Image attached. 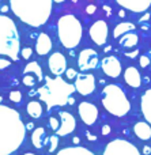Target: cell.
Listing matches in <instances>:
<instances>
[{
    "label": "cell",
    "mask_w": 151,
    "mask_h": 155,
    "mask_svg": "<svg viewBox=\"0 0 151 155\" xmlns=\"http://www.w3.org/2000/svg\"><path fill=\"white\" fill-rule=\"evenodd\" d=\"M26 136V125L19 113L0 104V155H11L22 146Z\"/></svg>",
    "instance_id": "cell-1"
},
{
    "label": "cell",
    "mask_w": 151,
    "mask_h": 155,
    "mask_svg": "<svg viewBox=\"0 0 151 155\" xmlns=\"http://www.w3.org/2000/svg\"><path fill=\"white\" fill-rule=\"evenodd\" d=\"M53 0H10L14 15L31 27H40L48 22L52 14Z\"/></svg>",
    "instance_id": "cell-2"
},
{
    "label": "cell",
    "mask_w": 151,
    "mask_h": 155,
    "mask_svg": "<svg viewBox=\"0 0 151 155\" xmlns=\"http://www.w3.org/2000/svg\"><path fill=\"white\" fill-rule=\"evenodd\" d=\"M75 91V86L67 83L60 76L45 78V83L38 88V95L46 107L52 109L56 106H64L68 104V99Z\"/></svg>",
    "instance_id": "cell-3"
},
{
    "label": "cell",
    "mask_w": 151,
    "mask_h": 155,
    "mask_svg": "<svg viewBox=\"0 0 151 155\" xmlns=\"http://www.w3.org/2000/svg\"><path fill=\"white\" fill-rule=\"evenodd\" d=\"M21 53V38L18 27L11 18L0 14V57L18 60Z\"/></svg>",
    "instance_id": "cell-4"
},
{
    "label": "cell",
    "mask_w": 151,
    "mask_h": 155,
    "mask_svg": "<svg viewBox=\"0 0 151 155\" xmlns=\"http://www.w3.org/2000/svg\"><path fill=\"white\" fill-rule=\"evenodd\" d=\"M57 35L64 48H76L80 44L82 35H83L80 21L71 14L63 15L57 22Z\"/></svg>",
    "instance_id": "cell-5"
},
{
    "label": "cell",
    "mask_w": 151,
    "mask_h": 155,
    "mask_svg": "<svg viewBox=\"0 0 151 155\" xmlns=\"http://www.w3.org/2000/svg\"><path fill=\"white\" fill-rule=\"evenodd\" d=\"M102 105L106 112L116 117H124L131 110V104L124 90L117 84H108L103 87Z\"/></svg>",
    "instance_id": "cell-6"
},
{
    "label": "cell",
    "mask_w": 151,
    "mask_h": 155,
    "mask_svg": "<svg viewBox=\"0 0 151 155\" xmlns=\"http://www.w3.org/2000/svg\"><path fill=\"white\" fill-rule=\"evenodd\" d=\"M102 155H140V151L131 142L116 139L106 146Z\"/></svg>",
    "instance_id": "cell-7"
},
{
    "label": "cell",
    "mask_w": 151,
    "mask_h": 155,
    "mask_svg": "<svg viewBox=\"0 0 151 155\" xmlns=\"http://www.w3.org/2000/svg\"><path fill=\"white\" fill-rule=\"evenodd\" d=\"M100 64V57L98 53L94 49L86 48L83 51H80L78 56V67L80 71H91L95 70Z\"/></svg>",
    "instance_id": "cell-8"
},
{
    "label": "cell",
    "mask_w": 151,
    "mask_h": 155,
    "mask_svg": "<svg viewBox=\"0 0 151 155\" xmlns=\"http://www.w3.org/2000/svg\"><path fill=\"white\" fill-rule=\"evenodd\" d=\"M90 38L94 44L97 45H103L108 41V35H109V26L103 19H98L94 23L90 26L89 30Z\"/></svg>",
    "instance_id": "cell-9"
},
{
    "label": "cell",
    "mask_w": 151,
    "mask_h": 155,
    "mask_svg": "<svg viewBox=\"0 0 151 155\" xmlns=\"http://www.w3.org/2000/svg\"><path fill=\"white\" fill-rule=\"evenodd\" d=\"M74 86L80 95H90L95 90V78L91 74H78Z\"/></svg>",
    "instance_id": "cell-10"
},
{
    "label": "cell",
    "mask_w": 151,
    "mask_h": 155,
    "mask_svg": "<svg viewBox=\"0 0 151 155\" xmlns=\"http://www.w3.org/2000/svg\"><path fill=\"white\" fill-rule=\"evenodd\" d=\"M101 68H102L103 74L108 75L109 78H119L121 75V61L117 59L116 56H106L101 60Z\"/></svg>",
    "instance_id": "cell-11"
},
{
    "label": "cell",
    "mask_w": 151,
    "mask_h": 155,
    "mask_svg": "<svg viewBox=\"0 0 151 155\" xmlns=\"http://www.w3.org/2000/svg\"><path fill=\"white\" fill-rule=\"evenodd\" d=\"M78 113L86 125H93L98 120V109L91 102H80L78 106Z\"/></svg>",
    "instance_id": "cell-12"
},
{
    "label": "cell",
    "mask_w": 151,
    "mask_h": 155,
    "mask_svg": "<svg viewBox=\"0 0 151 155\" xmlns=\"http://www.w3.org/2000/svg\"><path fill=\"white\" fill-rule=\"evenodd\" d=\"M60 117V128L57 129L56 135L57 136H67V135L72 134L76 128V120L70 112H59Z\"/></svg>",
    "instance_id": "cell-13"
},
{
    "label": "cell",
    "mask_w": 151,
    "mask_h": 155,
    "mask_svg": "<svg viewBox=\"0 0 151 155\" xmlns=\"http://www.w3.org/2000/svg\"><path fill=\"white\" fill-rule=\"evenodd\" d=\"M48 67L49 71L54 76H60L63 74H65V71H67V59H65V56L63 53L54 52L48 59Z\"/></svg>",
    "instance_id": "cell-14"
},
{
    "label": "cell",
    "mask_w": 151,
    "mask_h": 155,
    "mask_svg": "<svg viewBox=\"0 0 151 155\" xmlns=\"http://www.w3.org/2000/svg\"><path fill=\"white\" fill-rule=\"evenodd\" d=\"M117 4L132 12H146L151 5V0H116Z\"/></svg>",
    "instance_id": "cell-15"
},
{
    "label": "cell",
    "mask_w": 151,
    "mask_h": 155,
    "mask_svg": "<svg viewBox=\"0 0 151 155\" xmlns=\"http://www.w3.org/2000/svg\"><path fill=\"white\" fill-rule=\"evenodd\" d=\"M52 49V40L46 33H40L37 37V42H35V52L40 56H45L51 52Z\"/></svg>",
    "instance_id": "cell-16"
},
{
    "label": "cell",
    "mask_w": 151,
    "mask_h": 155,
    "mask_svg": "<svg viewBox=\"0 0 151 155\" xmlns=\"http://www.w3.org/2000/svg\"><path fill=\"white\" fill-rule=\"evenodd\" d=\"M124 80L128 86L133 88H139L142 86V75L135 67H128L124 71Z\"/></svg>",
    "instance_id": "cell-17"
},
{
    "label": "cell",
    "mask_w": 151,
    "mask_h": 155,
    "mask_svg": "<svg viewBox=\"0 0 151 155\" xmlns=\"http://www.w3.org/2000/svg\"><path fill=\"white\" fill-rule=\"evenodd\" d=\"M140 107L144 118L149 121V124L151 125V88L143 93V95L140 98Z\"/></svg>",
    "instance_id": "cell-18"
},
{
    "label": "cell",
    "mask_w": 151,
    "mask_h": 155,
    "mask_svg": "<svg viewBox=\"0 0 151 155\" xmlns=\"http://www.w3.org/2000/svg\"><path fill=\"white\" fill-rule=\"evenodd\" d=\"M133 132L140 140H149L151 139V127L150 124L144 123V121H139L133 127Z\"/></svg>",
    "instance_id": "cell-19"
},
{
    "label": "cell",
    "mask_w": 151,
    "mask_h": 155,
    "mask_svg": "<svg viewBox=\"0 0 151 155\" xmlns=\"http://www.w3.org/2000/svg\"><path fill=\"white\" fill-rule=\"evenodd\" d=\"M138 42H139V37H138V34H136V33H133V31L127 33V34H124L123 37L119 38L120 46L127 48V49L135 48V46L138 45Z\"/></svg>",
    "instance_id": "cell-20"
},
{
    "label": "cell",
    "mask_w": 151,
    "mask_h": 155,
    "mask_svg": "<svg viewBox=\"0 0 151 155\" xmlns=\"http://www.w3.org/2000/svg\"><path fill=\"white\" fill-rule=\"evenodd\" d=\"M46 140H48V139H46V132H45V129H44L42 127L35 128L34 131H33L31 142H33V146H34L35 148H42Z\"/></svg>",
    "instance_id": "cell-21"
},
{
    "label": "cell",
    "mask_w": 151,
    "mask_h": 155,
    "mask_svg": "<svg viewBox=\"0 0 151 155\" xmlns=\"http://www.w3.org/2000/svg\"><path fill=\"white\" fill-rule=\"evenodd\" d=\"M135 30V25L131 23V22H121V23H119L116 27H114L113 30V37L114 38H120L123 37L124 34H127V33H131Z\"/></svg>",
    "instance_id": "cell-22"
},
{
    "label": "cell",
    "mask_w": 151,
    "mask_h": 155,
    "mask_svg": "<svg viewBox=\"0 0 151 155\" xmlns=\"http://www.w3.org/2000/svg\"><path fill=\"white\" fill-rule=\"evenodd\" d=\"M26 110H27L30 117H33V118H40L44 113L42 105H41V102H38V101H30L26 106Z\"/></svg>",
    "instance_id": "cell-23"
},
{
    "label": "cell",
    "mask_w": 151,
    "mask_h": 155,
    "mask_svg": "<svg viewBox=\"0 0 151 155\" xmlns=\"http://www.w3.org/2000/svg\"><path fill=\"white\" fill-rule=\"evenodd\" d=\"M56 155H94L90 150L83 148L80 146H76V147H65L63 150H60Z\"/></svg>",
    "instance_id": "cell-24"
},
{
    "label": "cell",
    "mask_w": 151,
    "mask_h": 155,
    "mask_svg": "<svg viewBox=\"0 0 151 155\" xmlns=\"http://www.w3.org/2000/svg\"><path fill=\"white\" fill-rule=\"evenodd\" d=\"M23 74H31V75L37 76L38 82H41V80L44 79V72H42V68L40 67V64H38L37 61H31V63H29V64H27L26 67H25Z\"/></svg>",
    "instance_id": "cell-25"
},
{
    "label": "cell",
    "mask_w": 151,
    "mask_h": 155,
    "mask_svg": "<svg viewBox=\"0 0 151 155\" xmlns=\"http://www.w3.org/2000/svg\"><path fill=\"white\" fill-rule=\"evenodd\" d=\"M22 82H23V84L27 86V87H34L35 83L38 82V79H37V76L31 75V74H23Z\"/></svg>",
    "instance_id": "cell-26"
},
{
    "label": "cell",
    "mask_w": 151,
    "mask_h": 155,
    "mask_svg": "<svg viewBox=\"0 0 151 155\" xmlns=\"http://www.w3.org/2000/svg\"><path fill=\"white\" fill-rule=\"evenodd\" d=\"M48 144H49V147H48L49 153L56 151L57 146H59V136L57 135H52L51 137H48Z\"/></svg>",
    "instance_id": "cell-27"
},
{
    "label": "cell",
    "mask_w": 151,
    "mask_h": 155,
    "mask_svg": "<svg viewBox=\"0 0 151 155\" xmlns=\"http://www.w3.org/2000/svg\"><path fill=\"white\" fill-rule=\"evenodd\" d=\"M10 101L14 102V104H19L22 101V93L18 90H14L10 93Z\"/></svg>",
    "instance_id": "cell-28"
},
{
    "label": "cell",
    "mask_w": 151,
    "mask_h": 155,
    "mask_svg": "<svg viewBox=\"0 0 151 155\" xmlns=\"http://www.w3.org/2000/svg\"><path fill=\"white\" fill-rule=\"evenodd\" d=\"M49 128L53 129L54 132H57V129L60 128V121L56 117H49Z\"/></svg>",
    "instance_id": "cell-29"
},
{
    "label": "cell",
    "mask_w": 151,
    "mask_h": 155,
    "mask_svg": "<svg viewBox=\"0 0 151 155\" xmlns=\"http://www.w3.org/2000/svg\"><path fill=\"white\" fill-rule=\"evenodd\" d=\"M31 54H33V49L31 48H22L21 49V56H22V59L23 60H29L30 57H31Z\"/></svg>",
    "instance_id": "cell-30"
},
{
    "label": "cell",
    "mask_w": 151,
    "mask_h": 155,
    "mask_svg": "<svg viewBox=\"0 0 151 155\" xmlns=\"http://www.w3.org/2000/svg\"><path fill=\"white\" fill-rule=\"evenodd\" d=\"M11 61L8 57H0V70H4V68H8L11 65Z\"/></svg>",
    "instance_id": "cell-31"
},
{
    "label": "cell",
    "mask_w": 151,
    "mask_h": 155,
    "mask_svg": "<svg viewBox=\"0 0 151 155\" xmlns=\"http://www.w3.org/2000/svg\"><path fill=\"white\" fill-rule=\"evenodd\" d=\"M65 76H67L68 80L76 79V76H78V72H76L74 68H67V71H65Z\"/></svg>",
    "instance_id": "cell-32"
},
{
    "label": "cell",
    "mask_w": 151,
    "mask_h": 155,
    "mask_svg": "<svg viewBox=\"0 0 151 155\" xmlns=\"http://www.w3.org/2000/svg\"><path fill=\"white\" fill-rule=\"evenodd\" d=\"M139 63H140V67H143V68H146L147 65L150 64V59H149V56H140V59H139Z\"/></svg>",
    "instance_id": "cell-33"
},
{
    "label": "cell",
    "mask_w": 151,
    "mask_h": 155,
    "mask_svg": "<svg viewBox=\"0 0 151 155\" xmlns=\"http://www.w3.org/2000/svg\"><path fill=\"white\" fill-rule=\"evenodd\" d=\"M101 132H102L103 136H108V135L110 134V127H109L108 124H105V125L102 127V129H101Z\"/></svg>",
    "instance_id": "cell-34"
},
{
    "label": "cell",
    "mask_w": 151,
    "mask_h": 155,
    "mask_svg": "<svg viewBox=\"0 0 151 155\" xmlns=\"http://www.w3.org/2000/svg\"><path fill=\"white\" fill-rule=\"evenodd\" d=\"M95 10H97V7H95L94 4H89V5L86 7V12H87V14H94Z\"/></svg>",
    "instance_id": "cell-35"
},
{
    "label": "cell",
    "mask_w": 151,
    "mask_h": 155,
    "mask_svg": "<svg viewBox=\"0 0 151 155\" xmlns=\"http://www.w3.org/2000/svg\"><path fill=\"white\" fill-rule=\"evenodd\" d=\"M143 154H144V155H150V154H151V147H150V146H144Z\"/></svg>",
    "instance_id": "cell-36"
},
{
    "label": "cell",
    "mask_w": 151,
    "mask_h": 155,
    "mask_svg": "<svg viewBox=\"0 0 151 155\" xmlns=\"http://www.w3.org/2000/svg\"><path fill=\"white\" fill-rule=\"evenodd\" d=\"M138 53H139L138 51H132V52H130V53H125V54H127L128 57H136V56H138Z\"/></svg>",
    "instance_id": "cell-37"
},
{
    "label": "cell",
    "mask_w": 151,
    "mask_h": 155,
    "mask_svg": "<svg viewBox=\"0 0 151 155\" xmlns=\"http://www.w3.org/2000/svg\"><path fill=\"white\" fill-rule=\"evenodd\" d=\"M87 137H89V140H95V139H97V137L93 136V135H91V134H89V132H87Z\"/></svg>",
    "instance_id": "cell-38"
},
{
    "label": "cell",
    "mask_w": 151,
    "mask_h": 155,
    "mask_svg": "<svg viewBox=\"0 0 151 155\" xmlns=\"http://www.w3.org/2000/svg\"><path fill=\"white\" fill-rule=\"evenodd\" d=\"M68 104H70V105L75 104V99H74V97H70V99H68Z\"/></svg>",
    "instance_id": "cell-39"
},
{
    "label": "cell",
    "mask_w": 151,
    "mask_h": 155,
    "mask_svg": "<svg viewBox=\"0 0 151 155\" xmlns=\"http://www.w3.org/2000/svg\"><path fill=\"white\" fill-rule=\"evenodd\" d=\"M33 123H29V124H26V129H33Z\"/></svg>",
    "instance_id": "cell-40"
},
{
    "label": "cell",
    "mask_w": 151,
    "mask_h": 155,
    "mask_svg": "<svg viewBox=\"0 0 151 155\" xmlns=\"http://www.w3.org/2000/svg\"><path fill=\"white\" fill-rule=\"evenodd\" d=\"M7 11H8V7H7V5H3V7H2V12H7Z\"/></svg>",
    "instance_id": "cell-41"
},
{
    "label": "cell",
    "mask_w": 151,
    "mask_h": 155,
    "mask_svg": "<svg viewBox=\"0 0 151 155\" xmlns=\"http://www.w3.org/2000/svg\"><path fill=\"white\" fill-rule=\"evenodd\" d=\"M119 15L121 16V18H124V16H125V11H124V10H121V11L119 12Z\"/></svg>",
    "instance_id": "cell-42"
},
{
    "label": "cell",
    "mask_w": 151,
    "mask_h": 155,
    "mask_svg": "<svg viewBox=\"0 0 151 155\" xmlns=\"http://www.w3.org/2000/svg\"><path fill=\"white\" fill-rule=\"evenodd\" d=\"M74 143H75V144H79V137H74Z\"/></svg>",
    "instance_id": "cell-43"
},
{
    "label": "cell",
    "mask_w": 151,
    "mask_h": 155,
    "mask_svg": "<svg viewBox=\"0 0 151 155\" xmlns=\"http://www.w3.org/2000/svg\"><path fill=\"white\" fill-rule=\"evenodd\" d=\"M54 3H63V2H65V0H53Z\"/></svg>",
    "instance_id": "cell-44"
},
{
    "label": "cell",
    "mask_w": 151,
    "mask_h": 155,
    "mask_svg": "<svg viewBox=\"0 0 151 155\" xmlns=\"http://www.w3.org/2000/svg\"><path fill=\"white\" fill-rule=\"evenodd\" d=\"M23 155H35V154H33V153H26V154H23Z\"/></svg>",
    "instance_id": "cell-45"
},
{
    "label": "cell",
    "mask_w": 151,
    "mask_h": 155,
    "mask_svg": "<svg viewBox=\"0 0 151 155\" xmlns=\"http://www.w3.org/2000/svg\"><path fill=\"white\" fill-rule=\"evenodd\" d=\"M0 2H2V0H0Z\"/></svg>",
    "instance_id": "cell-46"
}]
</instances>
